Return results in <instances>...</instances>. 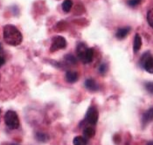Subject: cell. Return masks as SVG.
I'll use <instances>...</instances> for the list:
<instances>
[{
  "label": "cell",
  "instance_id": "obj_1",
  "mask_svg": "<svg viewBox=\"0 0 153 145\" xmlns=\"http://www.w3.org/2000/svg\"><path fill=\"white\" fill-rule=\"evenodd\" d=\"M4 39L6 44L17 47L21 44L23 36L16 26L12 24H6L4 27Z\"/></svg>",
  "mask_w": 153,
  "mask_h": 145
},
{
  "label": "cell",
  "instance_id": "obj_2",
  "mask_svg": "<svg viewBox=\"0 0 153 145\" xmlns=\"http://www.w3.org/2000/svg\"><path fill=\"white\" fill-rule=\"evenodd\" d=\"M76 53L78 59L85 64L90 63L93 60L94 50L92 48H88L84 43H80L77 45Z\"/></svg>",
  "mask_w": 153,
  "mask_h": 145
},
{
  "label": "cell",
  "instance_id": "obj_3",
  "mask_svg": "<svg viewBox=\"0 0 153 145\" xmlns=\"http://www.w3.org/2000/svg\"><path fill=\"white\" fill-rule=\"evenodd\" d=\"M4 122L11 129H16L19 127V119L15 111L9 110L4 115Z\"/></svg>",
  "mask_w": 153,
  "mask_h": 145
},
{
  "label": "cell",
  "instance_id": "obj_4",
  "mask_svg": "<svg viewBox=\"0 0 153 145\" xmlns=\"http://www.w3.org/2000/svg\"><path fill=\"white\" fill-rule=\"evenodd\" d=\"M140 64L142 67L150 73H153V57L150 53H146L143 55Z\"/></svg>",
  "mask_w": 153,
  "mask_h": 145
},
{
  "label": "cell",
  "instance_id": "obj_5",
  "mask_svg": "<svg viewBox=\"0 0 153 145\" xmlns=\"http://www.w3.org/2000/svg\"><path fill=\"white\" fill-rule=\"evenodd\" d=\"M67 47V41L66 39L61 36H56L53 38V41H52V46H51V48L50 50L52 52H54V51H57L59 49L65 48Z\"/></svg>",
  "mask_w": 153,
  "mask_h": 145
},
{
  "label": "cell",
  "instance_id": "obj_6",
  "mask_svg": "<svg viewBox=\"0 0 153 145\" xmlns=\"http://www.w3.org/2000/svg\"><path fill=\"white\" fill-rule=\"evenodd\" d=\"M86 120L90 124H96L98 121V111L94 107H90L86 114Z\"/></svg>",
  "mask_w": 153,
  "mask_h": 145
},
{
  "label": "cell",
  "instance_id": "obj_7",
  "mask_svg": "<svg viewBox=\"0 0 153 145\" xmlns=\"http://www.w3.org/2000/svg\"><path fill=\"white\" fill-rule=\"evenodd\" d=\"M153 120V108L147 110L143 115V118H142V121H143V125L145 126L146 124H148L151 121Z\"/></svg>",
  "mask_w": 153,
  "mask_h": 145
},
{
  "label": "cell",
  "instance_id": "obj_8",
  "mask_svg": "<svg viewBox=\"0 0 153 145\" xmlns=\"http://www.w3.org/2000/svg\"><path fill=\"white\" fill-rule=\"evenodd\" d=\"M130 32V27L127 26V27H123V28H120L118 29L117 33H116V36L117 38L118 39H123L125 37L129 34V33Z\"/></svg>",
  "mask_w": 153,
  "mask_h": 145
},
{
  "label": "cell",
  "instance_id": "obj_9",
  "mask_svg": "<svg viewBox=\"0 0 153 145\" xmlns=\"http://www.w3.org/2000/svg\"><path fill=\"white\" fill-rule=\"evenodd\" d=\"M66 79L67 81L69 83H74L78 79V73L74 71H68L66 73Z\"/></svg>",
  "mask_w": 153,
  "mask_h": 145
},
{
  "label": "cell",
  "instance_id": "obj_10",
  "mask_svg": "<svg viewBox=\"0 0 153 145\" xmlns=\"http://www.w3.org/2000/svg\"><path fill=\"white\" fill-rule=\"evenodd\" d=\"M142 47V38L139 34H136L134 38V44H133V50L134 53H137Z\"/></svg>",
  "mask_w": 153,
  "mask_h": 145
},
{
  "label": "cell",
  "instance_id": "obj_11",
  "mask_svg": "<svg viewBox=\"0 0 153 145\" xmlns=\"http://www.w3.org/2000/svg\"><path fill=\"white\" fill-rule=\"evenodd\" d=\"M85 87L86 88H88L90 91H96L98 90V86L96 84V82L94 81V80L93 79H88L85 81Z\"/></svg>",
  "mask_w": 153,
  "mask_h": 145
},
{
  "label": "cell",
  "instance_id": "obj_12",
  "mask_svg": "<svg viewBox=\"0 0 153 145\" xmlns=\"http://www.w3.org/2000/svg\"><path fill=\"white\" fill-rule=\"evenodd\" d=\"M94 135H95V130L91 127H88L83 130V135L86 138H92L94 137Z\"/></svg>",
  "mask_w": 153,
  "mask_h": 145
},
{
  "label": "cell",
  "instance_id": "obj_13",
  "mask_svg": "<svg viewBox=\"0 0 153 145\" xmlns=\"http://www.w3.org/2000/svg\"><path fill=\"white\" fill-rule=\"evenodd\" d=\"M62 10L65 12H68L73 6V1L72 0H64L62 3Z\"/></svg>",
  "mask_w": 153,
  "mask_h": 145
},
{
  "label": "cell",
  "instance_id": "obj_14",
  "mask_svg": "<svg viewBox=\"0 0 153 145\" xmlns=\"http://www.w3.org/2000/svg\"><path fill=\"white\" fill-rule=\"evenodd\" d=\"M73 144L74 145H87L88 143H87V140L82 136H76L74 138Z\"/></svg>",
  "mask_w": 153,
  "mask_h": 145
},
{
  "label": "cell",
  "instance_id": "obj_15",
  "mask_svg": "<svg viewBox=\"0 0 153 145\" xmlns=\"http://www.w3.org/2000/svg\"><path fill=\"white\" fill-rule=\"evenodd\" d=\"M65 60L68 61L69 64H75L77 62V59H75V57L72 54H68L65 57Z\"/></svg>",
  "mask_w": 153,
  "mask_h": 145
},
{
  "label": "cell",
  "instance_id": "obj_16",
  "mask_svg": "<svg viewBox=\"0 0 153 145\" xmlns=\"http://www.w3.org/2000/svg\"><path fill=\"white\" fill-rule=\"evenodd\" d=\"M36 138H37V140H38L39 142H42V143L46 142V141L47 140V136L45 135V134H43V133L36 134Z\"/></svg>",
  "mask_w": 153,
  "mask_h": 145
},
{
  "label": "cell",
  "instance_id": "obj_17",
  "mask_svg": "<svg viewBox=\"0 0 153 145\" xmlns=\"http://www.w3.org/2000/svg\"><path fill=\"white\" fill-rule=\"evenodd\" d=\"M147 20L149 24L153 28V9L150 10L147 13Z\"/></svg>",
  "mask_w": 153,
  "mask_h": 145
},
{
  "label": "cell",
  "instance_id": "obj_18",
  "mask_svg": "<svg viewBox=\"0 0 153 145\" xmlns=\"http://www.w3.org/2000/svg\"><path fill=\"white\" fill-rule=\"evenodd\" d=\"M144 87L151 95H153V82H145Z\"/></svg>",
  "mask_w": 153,
  "mask_h": 145
},
{
  "label": "cell",
  "instance_id": "obj_19",
  "mask_svg": "<svg viewBox=\"0 0 153 145\" xmlns=\"http://www.w3.org/2000/svg\"><path fill=\"white\" fill-rule=\"evenodd\" d=\"M142 2V0H129L128 1V4L130 7H135L137 5H138Z\"/></svg>",
  "mask_w": 153,
  "mask_h": 145
},
{
  "label": "cell",
  "instance_id": "obj_20",
  "mask_svg": "<svg viewBox=\"0 0 153 145\" xmlns=\"http://www.w3.org/2000/svg\"><path fill=\"white\" fill-rule=\"evenodd\" d=\"M107 70H108V67H107L106 64H102L99 67V72H100V73H102V74H104L107 72Z\"/></svg>",
  "mask_w": 153,
  "mask_h": 145
},
{
  "label": "cell",
  "instance_id": "obj_21",
  "mask_svg": "<svg viewBox=\"0 0 153 145\" xmlns=\"http://www.w3.org/2000/svg\"><path fill=\"white\" fill-rule=\"evenodd\" d=\"M4 62H5V61H4V59L3 58V57H1L0 56V67L4 64Z\"/></svg>",
  "mask_w": 153,
  "mask_h": 145
},
{
  "label": "cell",
  "instance_id": "obj_22",
  "mask_svg": "<svg viewBox=\"0 0 153 145\" xmlns=\"http://www.w3.org/2000/svg\"><path fill=\"white\" fill-rule=\"evenodd\" d=\"M146 145H153V141H151V142H149L148 144Z\"/></svg>",
  "mask_w": 153,
  "mask_h": 145
},
{
  "label": "cell",
  "instance_id": "obj_23",
  "mask_svg": "<svg viewBox=\"0 0 153 145\" xmlns=\"http://www.w3.org/2000/svg\"><path fill=\"white\" fill-rule=\"evenodd\" d=\"M2 50V46H1V44H0V51Z\"/></svg>",
  "mask_w": 153,
  "mask_h": 145
},
{
  "label": "cell",
  "instance_id": "obj_24",
  "mask_svg": "<svg viewBox=\"0 0 153 145\" xmlns=\"http://www.w3.org/2000/svg\"><path fill=\"white\" fill-rule=\"evenodd\" d=\"M10 145H18V144H10Z\"/></svg>",
  "mask_w": 153,
  "mask_h": 145
},
{
  "label": "cell",
  "instance_id": "obj_25",
  "mask_svg": "<svg viewBox=\"0 0 153 145\" xmlns=\"http://www.w3.org/2000/svg\"><path fill=\"white\" fill-rule=\"evenodd\" d=\"M0 114H1V109H0Z\"/></svg>",
  "mask_w": 153,
  "mask_h": 145
}]
</instances>
